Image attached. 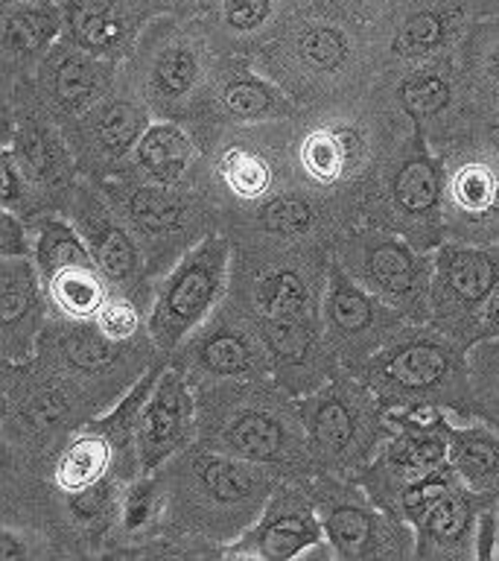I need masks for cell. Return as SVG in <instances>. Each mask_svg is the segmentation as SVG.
Returning <instances> with one entry per match:
<instances>
[{
  "instance_id": "cell-1",
  "label": "cell",
  "mask_w": 499,
  "mask_h": 561,
  "mask_svg": "<svg viewBox=\"0 0 499 561\" xmlns=\"http://www.w3.org/2000/svg\"><path fill=\"white\" fill-rule=\"evenodd\" d=\"M385 56V35L322 0L306 3L289 18L269 44L252 56V68L301 100H339L357 91L371 61Z\"/></svg>"
},
{
  "instance_id": "cell-2",
  "label": "cell",
  "mask_w": 499,
  "mask_h": 561,
  "mask_svg": "<svg viewBox=\"0 0 499 561\" xmlns=\"http://www.w3.org/2000/svg\"><path fill=\"white\" fill-rule=\"evenodd\" d=\"M269 377L205 380L199 398V445L266 465L298 480L315 471L298 398Z\"/></svg>"
},
{
  "instance_id": "cell-3",
  "label": "cell",
  "mask_w": 499,
  "mask_h": 561,
  "mask_svg": "<svg viewBox=\"0 0 499 561\" xmlns=\"http://www.w3.org/2000/svg\"><path fill=\"white\" fill-rule=\"evenodd\" d=\"M158 473L166 494L164 517L182 533L219 543L248 533L280 485V473L266 465L222 454L199 442L173 456Z\"/></svg>"
},
{
  "instance_id": "cell-4",
  "label": "cell",
  "mask_w": 499,
  "mask_h": 561,
  "mask_svg": "<svg viewBox=\"0 0 499 561\" xmlns=\"http://www.w3.org/2000/svg\"><path fill=\"white\" fill-rule=\"evenodd\" d=\"M357 375L385 410L397 407H459L471 412L467 348L436 324L401 328Z\"/></svg>"
},
{
  "instance_id": "cell-5",
  "label": "cell",
  "mask_w": 499,
  "mask_h": 561,
  "mask_svg": "<svg viewBox=\"0 0 499 561\" xmlns=\"http://www.w3.org/2000/svg\"><path fill=\"white\" fill-rule=\"evenodd\" d=\"M219 47L199 21L178 24L175 15H158L143 26L138 56V91L164 121L196 117L210 103L222 65H213Z\"/></svg>"
},
{
  "instance_id": "cell-6",
  "label": "cell",
  "mask_w": 499,
  "mask_h": 561,
  "mask_svg": "<svg viewBox=\"0 0 499 561\" xmlns=\"http://www.w3.org/2000/svg\"><path fill=\"white\" fill-rule=\"evenodd\" d=\"M313 465L330 477L362 471L392 436L385 407L357 375H333L315 392L298 398Z\"/></svg>"
},
{
  "instance_id": "cell-7",
  "label": "cell",
  "mask_w": 499,
  "mask_h": 561,
  "mask_svg": "<svg viewBox=\"0 0 499 561\" xmlns=\"http://www.w3.org/2000/svg\"><path fill=\"white\" fill-rule=\"evenodd\" d=\"M333 257L348 270L350 278L392 305L406 322H429L436 261H429L411 240L388 228L365 226L341 234Z\"/></svg>"
},
{
  "instance_id": "cell-8",
  "label": "cell",
  "mask_w": 499,
  "mask_h": 561,
  "mask_svg": "<svg viewBox=\"0 0 499 561\" xmlns=\"http://www.w3.org/2000/svg\"><path fill=\"white\" fill-rule=\"evenodd\" d=\"M231 240L208 234L166 270L149 305L147 333L158 354H173L225 296Z\"/></svg>"
},
{
  "instance_id": "cell-9",
  "label": "cell",
  "mask_w": 499,
  "mask_h": 561,
  "mask_svg": "<svg viewBox=\"0 0 499 561\" xmlns=\"http://www.w3.org/2000/svg\"><path fill=\"white\" fill-rule=\"evenodd\" d=\"M444 175L441 161L427 147V135L415 126L406 144H397L394 156L376 167L371 191L385 214L374 226L397 231L418 249L441 245Z\"/></svg>"
},
{
  "instance_id": "cell-10",
  "label": "cell",
  "mask_w": 499,
  "mask_h": 561,
  "mask_svg": "<svg viewBox=\"0 0 499 561\" xmlns=\"http://www.w3.org/2000/svg\"><path fill=\"white\" fill-rule=\"evenodd\" d=\"M490 506L497 503L467 489L453 465L444 462L403 489L394 503V517L415 529L418 559H455L473 556L467 547L476 543L479 517Z\"/></svg>"
},
{
  "instance_id": "cell-11",
  "label": "cell",
  "mask_w": 499,
  "mask_h": 561,
  "mask_svg": "<svg viewBox=\"0 0 499 561\" xmlns=\"http://www.w3.org/2000/svg\"><path fill=\"white\" fill-rule=\"evenodd\" d=\"M103 193L120 214L123 222L138 237L140 249L147 254L149 275L158 270H170L182 254L205 240L199 234L205 222V210L193 196L178 191V184L143 182L138 175L123 173L108 175Z\"/></svg>"
},
{
  "instance_id": "cell-12",
  "label": "cell",
  "mask_w": 499,
  "mask_h": 561,
  "mask_svg": "<svg viewBox=\"0 0 499 561\" xmlns=\"http://www.w3.org/2000/svg\"><path fill=\"white\" fill-rule=\"evenodd\" d=\"M313 497L333 556L350 561L415 556V529L376 506L371 494L359 489V482L322 477L313 485Z\"/></svg>"
},
{
  "instance_id": "cell-13",
  "label": "cell",
  "mask_w": 499,
  "mask_h": 561,
  "mask_svg": "<svg viewBox=\"0 0 499 561\" xmlns=\"http://www.w3.org/2000/svg\"><path fill=\"white\" fill-rule=\"evenodd\" d=\"M429 324L471 348L473 328L490 293L499 287V243L444 240L436 249Z\"/></svg>"
},
{
  "instance_id": "cell-14",
  "label": "cell",
  "mask_w": 499,
  "mask_h": 561,
  "mask_svg": "<svg viewBox=\"0 0 499 561\" xmlns=\"http://www.w3.org/2000/svg\"><path fill=\"white\" fill-rule=\"evenodd\" d=\"M403 324L409 322L392 305H385L383 298H376L371 289L350 278L348 270L330 257L322 301V328L336 363H341L348 371H357L397 336Z\"/></svg>"
},
{
  "instance_id": "cell-15",
  "label": "cell",
  "mask_w": 499,
  "mask_h": 561,
  "mask_svg": "<svg viewBox=\"0 0 499 561\" xmlns=\"http://www.w3.org/2000/svg\"><path fill=\"white\" fill-rule=\"evenodd\" d=\"M178 368L193 386L205 380H243L271 375V357L257 324L234 301L225 310H213L205 324L184 340ZM275 377V375H271Z\"/></svg>"
},
{
  "instance_id": "cell-16",
  "label": "cell",
  "mask_w": 499,
  "mask_h": 561,
  "mask_svg": "<svg viewBox=\"0 0 499 561\" xmlns=\"http://www.w3.org/2000/svg\"><path fill=\"white\" fill-rule=\"evenodd\" d=\"M53 47L33 73L35 105L53 123H73L88 114L114 85L123 61L100 59L82 50L68 35Z\"/></svg>"
},
{
  "instance_id": "cell-17",
  "label": "cell",
  "mask_w": 499,
  "mask_h": 561,
  "mask_svg": "<svg viewBox=\"0 0 499 561\" xmlns=\"http://www.w3.org/2000/svg\"><path fill=\"white\" fill-rule=\"evenodd\" d=\"M199 438V398L182 368H161L135 424L140 473L161 471Z\"/></svg>"
},
{
  "instance_id": "cell-18",
  "label": "cell",
  "mask_w": 499,
  "mask_h": 561,
  "mask_svg": "<svg viewBox=\"0 0 499 561\" xmlns=\"http://www.w3.org/2000/svg\"><path fill=\"white\" fill-rule=\"evenodd\" d=\"M149 114L152 108L140 96L138 85L135 91L114 85L91 112L70 123L68 140L77 156V164L82 170H108L112 175L120 173L123 161L135 152L143 131L152 123Z\"/></svg>"
},
{
  "instance_id": "cell-19",
  "label": "cell",
  "mask_w": 499,
  "mask_h": 561,
  "mask_svg": "<svg viewBox=\"0 0 499 561\" xmlns=\"http://www.w3.org/2000/svg\"><path fill=\"white\" fill-rule=\"evenodd\" d=\"M68 210L79 234L85 237L96 266L103 270L108 287L114 293L143 298L140 280L149 275L147 254L140 249L138 237L131 234V228L114 210L108 196L103 191L88 193L82 187H73L68 196Z\"/></svg>"
},
{
  "instance_id": "cell-20",
  "label": "cell",
  "mask_w": 499,
  "mask_h": 561,
  "mask_svg": "<svg viewBox=\"0 0 499 561\" xmlns=\"http://www.w3.org/2000/svg\"><path fill=\"white\" fill-rule=\"evenodd\" d=\"M444 231L462 243H499V156L479 147L444 167Z\"/></svg>"
},
{
  "instance_id": "cell-21",
  "label": "cell",
  "mask_w": 499,
  "mask_h": 561,
  "mask_svg": "<svg viewBox=\"0 0 499 561\" xmlns=\"http://www.w3.org/2000/svg\"><path fill=\"white\" fill-rule=\"evenodd\" d=\"M324 524L315 508L313 489L301 491V485L280 482L275 494L263 508L260 520L240 535L231 556H252V559L266 561H289L298 559L315 543H322Z\"/></svg>"
},
{
  "instance_id": "cell-22",
  "label": "cell",
  "mask_w": 499,
  "mask_h": 561,
  "mask_svg": "<svg viewBox=\"0 0 499 561\" xmlns=\"http://www.w3.org/2000/svg\"><path fill=\"white\" fill-rule=\"evenodd\" d=\"M47 301L33 257H0V351L9 366H24L38 354Z\"/></svg>"
},
{
  "instance_id": "cell-23",
  "label": "cell",
  "mask_w": 499,
  "mask_h": 561,
  "mask_svg": "<svg viewBox=\"0 0 499 561\" xmlns=\"http://www.w3.org/2000/svg\"><path fill=\"white\" fill-rule=\"evenodd\" d=\"M374 144L365 129L348 117H322L298 140V170L315 191H333L365 170Z\"/></svg>"
},
{
  "instance_id": "cell-24",
  "label": "cell",
  "mask_w": 499,
  "mask_h": 561,
  "mask_svg": "<svg viewBox=\"0 0 499 561\" xmlns=\"http://www.w3.org/2000/svg\"><path fill=\"white\" fill-rule=\"evenodd\" d=\"M301 7L304 0H205L199 12L219 50L240 59L269 44Z\"/></svg>"
},
{
  "instance_id": "cell-25",
  "label": "cell",
  "mask_w": 499,
  "mask_h": 561,
  "mask_svg": "<svg viewBox=\"0 0 499 561\" xmlns=\"http://www.w3.org/2000/svg\"><path fill=\"white\" fill-rule=\"evenodd\" d=\"M65 9V35L100 59L123 61L135 53L147 15L135 0H59Z\"/></svg>"
},
{
  "instance_id": "cell-26",
  "label": "cell",
  "mask_w": 499,
  "mask_h": 561,
  "mask_svg": "<svg viewBox=\"0 0 499 561\" xmlns=\"http://www.w3.org/2000/svg\"><path fill=\"white\" fill-rule=\"evenodd\" d=\"M68 24L65 9L53 0H18L3 3V26H0V50L3 65L12 73H30L42 65L44 56L61 42Z\"/></svg>"
},
{
  "instance_id": "cell-27",
  "label": "cell",
  "mask_w": 499,
  "mask_h": 561,
  "mask_svg": "<svg viewBox=\"0 0 499 561\" xmlns=\"http://www.w3.org/2000/svg\"><path fill=\"white\" fill-rule=\"evenodd\" d=\"M210 112L213 105L231 123H280L295 112V100L266 79L254 68H225L219 70L213 91H210Z\"/></svg>"
},
{
  "instance_id": "cell-28",
  "label": "cell",
  "mask_w": 499,
  "mask_h": 561,
  "mask_svg": "<svg viewBox=\"0 0 499 561\" xmlns=\"http://www.w3.org/2000/svg\"><path fill=\"white\" fill-rule=\"evenodd\" d=\"M455 79H459V70H455L453 56L411 65L401 70V77L394 82V103L409 117L411 126H418L427 135V126L450 112L455 100Z\"/></svg>"
},
{
  "instance_id": "cell-29",
  "label": "cell",
  "mask_w": 499,
  "mask_h": 561,
  "mask_svg": "<svg viewBox=\"0 0 499 561\" xmlns=\"http://www.w3.org/2000/svg\"><path fill=\"white\" fill-rule=\"evenodd\" d=\"M196 158H199V147L182 123L161 117L158 123H149V129L143 131V138L131 152V167H126V173L138 175L143 182L182 184L184 175L196 164Z\"/></svg>"
},
{
  "instance_id": "cell-30",
  "label": "cell",
  "mask_w": 499,
  "mask_h": 561,
  "mask_svg": "<svg viewBox=\"0 0 499 561\" xmlns=\"http://www.w3.org/2000/svg\"><path fill=\"white\" fill-rule=\"evenodd\" d=\"M117 456H123V450L117 447L112 433L100 421H91L85 427H79L68 438V445L56 454L53 482L61 494H77L82 489H91L108 477Z\"/></svg>"
},
{
  "instance_id": "cell-31",
  "label": "cell",
  "mask_w": 499,
  "mask_h": 561,
  "mask_svg": "<svg viewBox=\"0 0 499 561\" xmlns=\"http://www.w3.org/2000/svg\"><path fill=\"white\" fill-rule=\"evenodd\" d=\"M446 433H450L446 462L453 465V471L462 477L467 489L499 503V430L485 421L467 427L446 424Z\"/></svg>"
},
{
  "instance_id": "cell-32",
  "label": "cell",
  "mask_w": 499,
  "mask_h": 561,
  "mask_svg": "<svg viewBox=\"0 0 499 561\" xmlns=\"http://www.w3.org/2000/svg\"><path fill=\"white\" fill-rule=\"evenodd\" d=\"M248 217L240 222L245 237H271V240H289V243H310L318 226L322 208L315 205L310 193L275 191L260 199L254 210H245Z\"/></svg>"
},
{
  "instance_id": "cell-33",
  "label": "cell",
  "mask_w": 499,
  "mask_h": 561,
  "mask_svg": "<svg viewBox=\"0 0 499 561\" xmlns=\"http://www.w3.org/2000/svg\"><path fill=\"white\" fill-rule=\"evenodd\" d=\"M217 173L225 191L243 205H254L280 191L278 164L266 149L257 147V140L234 138L228 147H222L217 158Z\"/></svg>"
},
{
  "instance_id": "cell-34",
  "label": "cell",
  "mask_w": 499,
  "mask_h": 561,
  "mask_svg": "<svg viewBox=\"0 0 499 561\" xmlns=\"http://www.w3.org/2000/svg\"><path fill=\"white\" fill-rule=\"evenodd\" d=\"M44 289L50 305L70 322H94V316L112 293L96 261L70 263L65 270L53 272L50 278H44Z\"/></svg>"
},
{
  "instance_id": "cell-35",
  "label": "cell",
  "mask_w": 499,
  "mask_h": 561,
  "mask_svg": "<svg viewBox=\"0 0 499 561\" xmlns=\"http://www.w3.org/2000/svg\"><path fill=\"white\" fill-rule=\"evenodd\" d=\"M462 68L459 77L476 100L499 103V15L473 21L459 47Z\"/></svg>"
},
{
  "instance_id": "cell-36",
  "label": "cell",
  "mask_w": 499,
  "mask_h": 561,
  "mask_svg": "<svg viewBox=\"0 0 499 561\" xmlns=\"http://www.w3.org/2000/svg\"><path fill=\"white\" fill-rule=\"evenodd\" d=\"M471 363V415L499 430V336L467 348Z\"/></svg>"
},
{
  "instance_id": "cell-37",
  "label": "cell",
  "mask_w": 499,
  "mask_h": 561,
  "mask_svg": "<svg viewBox=\"0 0 499 561\" xmlns=\"http://www.w3.org/2000/svg\"><path fill=\"white\" fill-rule=\"evenodd\" d=\"M96 328L112 336V340H135L143 324L140 316V301L138 298L126 296V293H108V298L100 307V313L94 316Z\"/></svg>"
},
{
  "instance_id": "cell-38",
  "label": "cell",
  "mask_w": 499,
  "mask_h": 561,
  "mask_svg": "<svg viewBox=\"0 0 499 561\" xmlns=\"http://www.w3.org/2000/svg\"><path fill=\"white\" fill-rule=\"evenodd\" d=\"M35 240H30L26 219L15 210L3 208L0 214V257H33Z\"/></svg>"
},
{
  "instance_id": "cell-39",
  "label": "cell",
  "mask_w": 499,
  "mask_h": 561,
  "mask_svg": "<svg viewBox=\"0 0 499 561\" xmlns=\"http://www.w3.org/2000/svg\"><path fill=\"white\" fill-rule=\"evenodd\" d=\"M322 3L341 9V12H348V15L365 21V24L380 26L397 9L401 0H322Z\"/></svg>"
},
{
  "instance_id": "cell-40",
  "label": "cell",
  "mask_w": 499,
  "mask_h": 561,
  "mask_svg": "<svg viewBox=\"0 0 499 561\" xmlns=\"http://www.w3.org/2000/svg\"><path fill=\"white\" fill-rule=\"evenodd\" d=\"M490 336H499V287L490 293V298L481 307L479 319H476V328H473L471 345L481 340H490Z\"/></svg>"
},
{
  "instance_id": "cell-41",
  "label": "cell",
  "mask_w": 499,
  "mask_h": 561,
  "mask_svg": "<svg viewBox=\"0 0 499 561\" xmlns=\"http://www.w3.org/2000/svg\"><path fill=\"white\" fill-rule=\"evenodd\" d=\"M481 15H499V0H479Z\"/></svg>"
},
{
  "instance_id": "cell-42",
  "label": "cell",
  "mask_w": 499,
  "mask_h": 561,
  "mask_svg": "<svg viewBox=\"0 0 499 561\" xmlns=\"http://www.w3.org/2000/svg\"><path fill=\"white\" fill-rule=\"evenodd\" d=\"M497 529H499V503H497Z\"/></svg>"
},
{
  "instance_id": "cell-43",
  "label": "cell",
  "mask_w": 499,
  "mask_h": 561,
  "mask_svg": "<svg viewBox=\"0 0 499 561\" xmlns=\"http://www.w3.org/2000/svg\"><path fill=\"white\" fill-rule=\"evenodd\" d=\"M3 3H18V0H3Z\"/></svg>"
}]
</instances>
